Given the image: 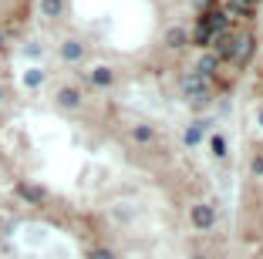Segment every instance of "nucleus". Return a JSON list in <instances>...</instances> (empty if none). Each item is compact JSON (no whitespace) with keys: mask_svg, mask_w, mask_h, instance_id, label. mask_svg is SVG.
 <instances>
[{"mask_svg":"<svg viewBox=\"0 0 263 259\" xmlns=\"http://www.w3.org/2000/svg\"><path fill=\"white\" fill-rule=\"evenodd\" d=\"M91 84H98V88L111 84V71H108V68H95V71H91Z\"/></svg>","mask_w":263,"mask_h":259,"instance_id":"obj_9","label":"nucleus"},{"mask_svg":"<svg viewBox=\"0 0 263 259\" xmlns=\"http://www.w3.org/2000/svg\"><path fill=\"white\" fill-rule=\"evenodd\" d=\"M148 138H152V128H145V125L135 128V142H148Z\"/></svg>","mask_w":263,"mask_h":259,"instance_id":"obj_15","label":"nucleus"},{"mask_svg":"<svg viewBox=\"0 0 263 259\" xmlns=\"http://www.w3.org/2000/svg\"><path fill=\"white\" fill-rule=\"evenodd\" d=\"M61 54L68 57V61H78V57H81V44H78V41H68V44L61 47Z\"/></svg>","mask_w":263,"mask_h":259,"instance_id":"obj_10","label":"nucleus"},{"mask_svg":"<svg viewBox=\"0 0 263 259\" xmlns=\"http://www.w3.org/2000/svg\"><path fill=\"white\" fill-rule=\"evenodd\" d=\"M213 27H209V21H206V14H199V21H196V27H193V44H199V47H209L213 44Z\"/></svg>","mask_w":263,"mask_h":259,"instance_id":"obj_6","label":"nucleus"},{"mask_svg":"<svg viewBox=\"0 0 263 259\" xmlns=\"http://www.w3.org/2000/svg\"><path fill=\"white\" fill-rule=\"evenodd\" d=\"M58 101H61L64 108H74L78 105V91H74V88H64V91L58 94Z\"/></svg>","mask_w":263,"mask_h":259,"instance_id":"obj_11","label":"nucleus"},{"mask_svg":"<svg viewBox=\"0 0 263 259\" xmlns=\"http://www.w3.org/2000/svg\"><path fill=\"white\" fill-rule=\"evenodd\" d=\"M253 175H263V155H260V158H253Z\"/></svg>","mask_w":263,"mask_h":259,"instance_id":"obj_18","label":"nucleus"},{"mask_svg":"<svg viewBox=\"0 0 263 259\" xmlns=\"http://www.w3.org/2000/svg\"><path fill=\"white\" fill-rule=\"evenodd\" d=\"M88 259H111V252L108 249H91V256Z\"/></svg>","mask_w":263,"mask_h":259,"instance_id":"obj_16","label":"nucleus"},{"mask_svg":"<svg viewBox=\"0 0 263 259\" xmlns=\"http://www.w3.org/2000/svg\"><path fill=\"white\" fill-rule=\"evenodd\" d=\"M260 125H263V111H260Z\"/></svg>","mask_w":263,"mask_h":259,"instance_id":"obj_19","label":"nucleus"},{"mask_svg":"<svg viewBox=\"0 0 263 259\" xmlns=\"http://www.w3.org/2000/svg\"><path fill=\"white\" fill-rule=\"evenodd\" d=\"M250 54H253V34L250 31H233V68H247Z\"/></svg>","mask_w":263,"mask_h":259,"instance_id":"obj_1","label":"nucleus"},{"mask_svg":"<svg viewBox=\"0 0 263 259\" xmlns=\"http://www.w3.org/2000/svg\"><path fill=\"white\" fill-rule=\"evenodd\" d=\"M213 222H216L213 206H193V226L196 229H213Z\"/></svg>","mask_w":263,"mask_h":259,"instance_id":"obj_7","label":"nucleus"},{"mask_svg":"<svg viewBox=\"0 0 263 259\" xmlns=\"http://www.w3.org/2000/svg\"><path fill=\"white\" fill-rule=\"evenodd\" d=\"M182 91L189 94V101H193V105H206V101H209L206 77H199V74H189V77H182Z\"/></svg>","mask_w":263,"mask_h":259,"instance_id":"obj_3","label":"nucleus"},{"mask_svg":"<svg viewBox=\"0 0 263 259\" xmlns=\"http://www.w3.org/2000/svg\"><path fill=\"white\" fill-rule=\"evenodd\" d=\"M199 138H202V128H199V125H193V128L186 131V145H196Z\"/></svg>","mask_w":263,"mask_h":259,"instance_id":"obj_14","label":"nucleus"},{"mask_svg":"<svg viewBox=\"0 0 263 259\" xmlns=\"http://www.w3.org/2000/svg\"><path fill=\"white\" fill-rule=\"evenodd\" d=\"M256 7H260V0H223V10L233 17H253Z\"/></svg>","mask_w":263,"mask_h":259,"instance_id":"obj_4","label":"nucleus"},{"mask_svg":"<svg viewBox=\"0 0 263 259\" xmlns=\"http://www.w3.org/2000/svg\"><path fill=\"white\" fill-rule=\"evenodd\" d=\"M21 195H24V198H31V202H41V198H44V192L34 189V185H21Z\"/></svg>","mask_w":263,"mask_h":259,"instance_id":"obj_12","label":"nucleus"},{"mask_svg":"<svg viewBox=\"0 0 263 259\" xmlns=\"http://www.w3.org/2000/svg\"><path fill=\"white\" fill-rule=\"evenodd\" d=\"M17 7H21V0H0V47L7 44L10 31H14V21H17Z\"/></svg>","mask_w":263,"mask_h":259,"instance_id":"obj_2","label":"nucleus"},{"mask_svg":"<svg viewBox=\"0 0 263 259\" xmlns=\"http://www.w3.org/2000/svg\"><path fill=\"white\" fill-rule=\"evenodd\" d=\"M213 152H216V155H226V145H223V138H213Z\"/></svg>","mask_w":263,"mask_h":259,"instance_id":"obj_17","label":"nucleus"},{"mask_svg":"<svg viewBox=\"0 0 263 259\" xmlns=\"http://www.w3.org/2000/svg\"><path fill=\"white\" fill-rule=\"evenodd\" d=\"M216 68H219L216 54H202L199 61H196V74H199V77H213V74H216Z\"/></svg>","mask_w":263,"mask_h":259,"instance_id":"obj_8","label":"nucleus"},{"mask_svg":"<svg viewBox=\"0 0 263 259\" xmlns=\"http://www.w3.org/2000/svg\"><path fill=\"white\" fill-rule=\"evenodd\" d=\"M165 41H169L172 47H182V44H186V34H182V31L176 27V31H169V34H165Z\"/></svg>","mask_w":263,"mask_h":259,"instance_id":"obj_13","label":"nucleus"},{"mask_svg":"<svg viewBox=\"0 0 263 259\" xmlns=\"http://www.w3.org/2000/svg\"><path fill=\"white\" fill-rule=\"evenodd\" d=\"M206 14V21H209V27H213V34H230L233 27H230V14H226L223 7H213V10H202Z\"/></svg>","mask_w":263,"mask_h":259,"instance_id":"obj_5","label":"nucleus"}]
</instances>
